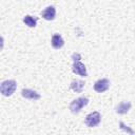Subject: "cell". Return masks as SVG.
<instances>
[{
	"mask_svg": "<svg viewBox=\"0 0 135 135\" xmlns=\"http://www.w3.org/2000/svg\"><path fill=\"white\" fill-rule=\"evenodd\" d=\"M88 103H89L88 97H78L70 103V110L73 114H78L81 111V109L85 107Z\"/></svg>",
	"mask_w": 135,
	"mask_h": 135,
	"instance_id": "1",
	"label": "cell"
},
{
	"mask_svg": "<svg viewBox=\"0 0 135 135\" xmlns=\"http://www.w3.org/2000/svg\"><path fill=\"white\" fill-rule=\"evenodd\" d=\"M17 88V83L15 80H5L0 85V92L3 96H11L15 92Z\"/></svg>",
	"mask_w": 135,
	"mask_h": 135,
	"instance_id": "2",
	"label": "cell"
},
{
	"mask_svg": "<svg viewBox=\"0 0 135 135\" xmlns=\"http://www.w3.org/2000/svg\"><path fill=\"white\" fill-rule=\"evenodd\" d=\"M101 120V115L99 112L97 111H94L92 113H90L89 115H86L85 117V124L89 127V128H93V127H96L97 124H99Z\"/></svg>",
	"mask_w": 135,
	"mask_h": 135,
	"instance_id": "3",
	"label": "cell"
},
{
	"mask_svg": "<svg viewBox=\"0 0 135 135\" xmlns=\"http://www.w3.org/2000/svg\"><path fill=\"white\" fill-rule=\"evenodd\" d=\"M109 86H110V80L107 79V78L99 79V80H97L94 83V90L97 93H103V92H105L109 89Z\"/></svg>",
	"mask_w": 135,
	"mask_h": 135,
	"instance_id": "4",
	"label": "cell"
},
{
	"mask_svg": "<svg viewBox=\"0 0 135 135\" xmlns=\"http://www.w3.org/2000/svg\"><path fill=\"white\" fill-rule=\"evenodd\" d=\"M72 71L77 74V75H80L82 77H85L88 76V73H86V69L84 66L83 63H81L80 61H74L73 65H72Z\"/></svg>",
	"mask_w": 135,
	"mask_h": 135,
	"instance_id": "5",
	"label": "cell"
},
{
	"mask_svg": "<svg viewBox=\"0 0 135 135\" xmlns=\"http://www.w3.org/2000/svg\"><path fill=\"white\" fill-rule=\"evenodd\" d=\"M21 95H22V97H24L25 99H30V100H38V99H40V97H41L39 93H37L36 91L31 90V89H22Z\"/></svg>",
	"mask_w": 135,
	"mask_h": 135,
	"instance_id": "6",
	"label": "cell"
},
{
	"mask_svg": "<svg viewBox=\"0 0 135 135\" xmlns=\"http://www.w3.org/2000/svg\"><path fill=\"white\" fill-rule=\"evenodd\" d=\"M41 16L45 20H49V21L50 20H53L55 18V16H56V8L54 6H52V5H50V6L45 7L41 12Z\"/></svg>",
	"mask_w": 135,
	"mask_h": 135,
	"instance_id": "7",
	"label": "cell"
},
{
	"mask_svg": "<svg viewBox=\"0 0 135 135\" xmlns=\"http://www.w3.org/2000/svg\"><path fill=\"white\" fill-rule=\"evenodd\" d=\"M131 109V102L129 101H122L120 102L117 107H116V113L117 114H120V115H123V114H127Z\"/></svg>",
	"mask_w": 135,
	"mask_h": 135,
	"instance_id": "8",
	"label": "cell"
},
{
	"mask_svg": "<svg viewBox=\"0 0 135 135\" xmlns=\"http://www.w3.org/2000/svg\"><path fill=\"white\" fill-rule=\"evenodd\" d=\"M52 46L54 47V49H56V50H58V49H61L62 46H63V44H64V40H63V38L59 35V34H55V35H53V37H52Z\"/></svg>",
	"mask_w": 135,
	"mask_h": 135,
	"instance_id": "9",
	"label": "cell"
},
{
	"mask_svg": "<svg viewBox=\"0 0 135 135\" xmlns=\"http://www.w3.org/2000/svg\"><path fill=\"white\" fill-rule=\"evenodd\" d=\"M84 88V82L82 80H73L71 82V89L76 93H81Z\"/></svg>",
	"mask_w": 135,
	"mask_h": 135,
	"instance_id": "10",
	"label": "cell"
},
{
	"mask_svg": "<svg viewBox=\"0 0 135 135\" xmlns=\"http://www.w3.org/2000/svg\"><path fill=\"white\" fill-rule=\"evenodd\" d=\"M37 18L36 17H33L31 15H26L24 16L23 18V22L25 23V25H27L28 27H35L37 25Z\"/></svg>",
	"mask_w": 135,
	"mask_h": 135,
	"instance_id": "11",
	"label": "cell"
},
{
	"mask_svg": "<svg viewBox=\"0 0 135 135\" xmlns=\"http://www.w3.org/2000/svg\"><path fill=\"white\" fill-rule=\"evenodd\" d=\"M72 59H73V61H80V59H81V55H80L79 53H73V55H72Z\"/></svg>",
	"mask_w": 135,
	"mask_h": 135,
	"instance_id": "12",
	"label": "cell"
},
{
	"mask_svg": "<svg viewBox=\"0 0 135 135\" xmlns=\"http://www.w3.org/2000/svg\"><path fill=\"white\" fill-rule=\"evenodd\" d=\"M119 124H120V127H121V129H123V130H126V131H128V132H129V133H131V134H133V133H134V132H133L132 130H130L129 128H126L127 126H124V123H123L122 121H120V122H119Z\"/></svg>",
	"mask_w": 135,
	"mask_h": 135,
	"instance_id": "13",
	"label": "cell"
}]
</instances>
